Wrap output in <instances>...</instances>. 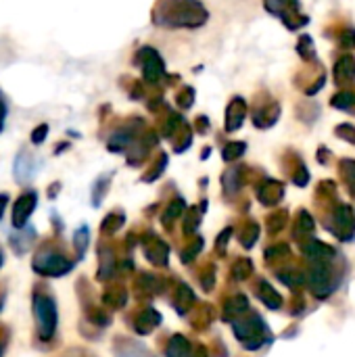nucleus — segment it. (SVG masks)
Here are the masks:
<instances>
[{"label":"nucleus","instance_id":"12","mask_svg":"<svg viewBox=\"0 0 355 357\" xmlns=\"http://www.w3.org/2000/svg\"><path fill=\"white\" fill-rule=\"evenodd\" d=\"M44 134H46V126H42V128L38 130V134L33 132V142H42V138H44Z\"/></svg>","mask_w":355,"mask_h":357},{"label":"nucleus","instance_id":"6","mask_svg":"<svg viewBox=\"0 0 355 357\" xmlns=\"http://www.w3.org/2000/svg\"><path fill=\"white\" fill-rule=\"evenodd\" d=\"M33 203H36L33 195H25V197H21V199L17 201V211H15V224H17V226H23L25 218L31 213V205H33Z\"/></svg>","mask_w":355,"mask_h":357},{"label":"nucleus","instance_id":"7","mask_svg":"<svg viewBox=\"0 0 355 357\" xmlns=\"http://www.w3.org/2000/svg\"><path fill=\"white\" fill-rule=\"evenodd\" d=\"M259 299L268 305V307H272V310H276V307H280V295L272 289V287H268V284H262V289H259Z\"/></svg>","mask_w":355,"mask_h":357},{"label":"nucleus","instance_id":"2","mask_svg":"<svg viewBox=\"0 0 355 357\" xmlns=\"http://www.w3.org/2000/svg\"><path fill=\"white\" fill-rule=\"evenodd\" d=\"M36 316L40 320V335L42 339H48L54 331V305L48 297L36 299Z\"/></svg>","mask_w":355,"mask_h":357},{"label":"nucleus","instance_id":"13","mask_svg":"<svg viewBox=\"0 0 355 357\" xmlns=\"http://www.w3.org/2000/svg\"><path fill=\"white\" fill-rule=\"evenodd\" d=\"M4 123V105H0V128Z\"/></svg>","mask_w":355,"mask_h":357},{"label":"nucleus","instance_id":"5","mask_svg":"<svg viewBox=\"0 0 355 357\" xmlns=\"http://www.w3.org/2000/svg\"><path fill=\"white\" fill-rule=\"evenodd\" d=\"M335 222H337V226L341 228V230L337 232L339 236H343V238H349V236L354 234L355 220H354V213H352V209H349V207H339V211H337V215H335Z\"/></svg>","mask_w":355,"mask_h":357},{"label":"nucleus","instance_id":"1","mask_svg":"<svg viewBox=\"0 0 355 357\" xmlns=\"http://www.w3.org/2000/svg\"><path fill=\"white\" fill-rule=\"evenodd\" d=\"M207 19L205 8L197 0H161L155 8V21L172 27H195Z\"/></svg>","mask_w":355,"mask_h":357},{"label":"nucleus","instance_id":"4","mask_svg":"<svg viewBox=\"0 0 355 357\" xmlns=\"http://www.w3.org/2000/svg\"><path fill=\"white\" fill-rule=\"evenodd\" d=\"M305 255L312 259V264H328L335 255V251L331 247H326L324 243L320 241H310L305 247H303Z\"/></svg>","mask_w":355,"mask_h":357},{"label":"nucleus","instance_id":"8","mask_svg":"<svg viewBox=\"0 0 355 357\" xmlns=\"http://www.w3.org/2000/svg\"><path fill=\"white\" fill-rule=\"evenodd\" d=\"M228 113H230V115H228V128H230V130L239 128V126H241V121H243V113H245L243 102H241V100H234Z\"/></svg>","mask_w":355,"mask_h":357},{"label":"nucleus","instance_id":"3","mask_svg":"<svg viewBox=\"0 0 355 357\" xmlns=\"http://www.w3.org/2000/svg\"><path fill=\"white\" fill-rule=\"evenodd\" d=\"M310 284H312V289H314V293H316L318 297H326V295L333 291L328 264H314V266H312Z\"/></svg>","mask_w":355,"mask_h":357},{"label":"nucleus","instance_id":"10","mask_svg":"<svg viewBox=\"0 0 355 357\" xmlns=\"http://www.w3.org/2000/svg\"><path fill=\"white\" fill-rule=\"evenodd\" d=\"M243 149H245L243 144H230V146L224 151V157H226V159H234L236 155H241V153H243Z\"/></svg>","mask_w":355,"mask_h":357},{"label":"nucleus","instance_id":"11","mask_svg":"<svg viewBox=\"0 0 355 357\" xmlns=\"http://www.w3.org/2000/svg\"><path fill=\"white\" fill-rule=\"evenodd\" d=\"M299 220H301V228L305 230V232H310V230H314V220L303 211L301 215H299Z\"/></svg>","mask_w":355,"mask_h":357},{"label":"nucleus","instance_id":"9","mask_svg":"<svg viewBox=\"0 0 355 357\" xmlns=\"http://www.w3.org/2000/svg\"><path fill=\"white\" fill-rule=\"evenodd\" d=\"M184 351H186V343H184L182 339H174L172 347H167V356L172 357H182L184 356Z\"/></svg>","mask_w":355,"mask_h":357}]
</instances>
